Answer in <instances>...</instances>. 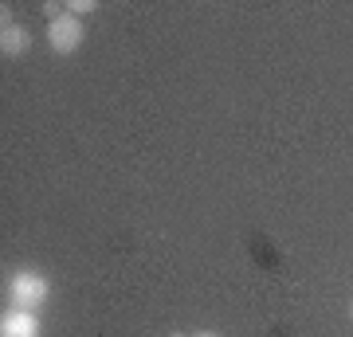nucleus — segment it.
I'll return each mask as SVG.
<instances>
[{"instance_id":"f257e3e1","label":"nucleus","mask_w":353,"mask_h":337,"mask_svg":"<svg viewBox=\"0 0 353 337\" xmlns=\"http://www.w3.org/2000/svg\"><path fill=\"white\" fill-rule=\"evenodd\" d=\"M51 287L48 278L39 275V271H16L12 278H8V302H12V310H36L48 302Z\"/></svg>"},{"instance_id":"f03ea898","label":"nucleus","mask_w":353,"mask_h":337,"mask_svg":"<svg viewBox=\"0 0 353 337\" xmlns=\"http://www.w3.org/2000/svg\"><path fill=\"white\" fill-rule=\"evenodd\" d=\"M83 36H87V28H83V20L71 16V12H63L59 20H51L48 24V43H51L55 55H71V51H79Z\"/></svg>"},{"instance_id":"7ed1b4c3","label":"nucleus","mask_w":353,"mask_h":337,"mask_svg":"<svg viewBox=\"0 0 353 337\" xmlns=\"http://www.w3.org/2000/svg\"><path fill=\"white\" fill-rule=\"evenodd\" d=\"M43 325H39L36 310H4L0 318V337H39Z\"/></svg>"},{"instance_id":"20e7f679","label":"nucleus","mask_w":353,"mask_h":337,"mask_svg":"<svg viewBox=\"0 0 353 337\" xmlns=\"http://www.w3.org/2000/svg\"><path fill=\"white\" fill-rule=\"evenodd\" d=\"M28 48H32V36H28L20 24H12V20H8V12H4V28H0V51H4L8 59H20V55H28Z\"/></svg>"},{"instance_id":"39448f33","label":"nucleus","mask_w":353,"mask_h":337,"mask_svg":"<svg viewBox=\"0 0 353 337\" xmlns=\"http://www.w3.org/2000/svg\"><path fill=\"white\" fill-rule=\"evenodd\" d=\"M67 12L83 20V16H90V12H94V0H71V4H67Z\"/></svg>"},{"instance_id":"423d86ee","label":"nucleus","mask_w":353,"mask_h":337,"mask_svg":"<svg viewBox=\"0 0 353 337\" xmlns=\"http://www.w3.org/2000/svg\"><path fill=\"white\" fill-rule=\"evenodd\" d=\"M192 337H220V334H212V329H204V334H192Z\"/></svg>"},{"instance_id":"0eeeda50","label":"nucleus","mask_w":353,"mask_h":337,"mask_svg":"<svg viewBox=\"0 0 353 337\" xmlns=\"http://www.w3.org/2000/svg\"><path fill=\"white\" fill-rule=\"evenodd\" d=\"M169 337H185V334H169Z\"/></svg>"},{"instance_id":"6e6552de","label":"nucleus","mask_w":353,"mask_h":337,"mask_svg":"<svg viewBox=\"0 0 353 337\" xmlns=\"http://www.w3.org/2000/svg\"><path fill=\"white\" fill-rule=\"evenodd\" d=\"M350 318H353V302H350Z\"/></svg>"}]
</instances>
